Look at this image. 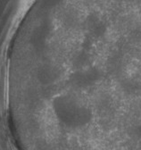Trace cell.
<instances>
[{
	"instance_id": "6da1fadb",
	"label": "cell",
	"mask_w": 141,
	"mask_h": 150,
	"mask_svg": "<svg viewBox=\"0 0 141 150\" xmlns=\"http://www.w3.org/2000/svg\"><path fill=\"white\" fill-rule=\"evenodd\" d=\"M121 88L128 95H135L141 90V84L138 81L130 78L125 79L121 82Z\"/></svg>"
},
{
	"instance_id": "7a4b0ae2",
	"label": "cell",
	"mask_w": 141,
	"mask_h": 150,
	"mask_svg": "<svg viewBox=\"0 0 141 150\" xmlns=\"http://www.w3.org/2000/svg\"><path fill=\"white\" fill-rule=\"evenodd\" d=\"M135 135L137 137V139H139L141 141V124L137 125L135 129Z\"/></svg>"
}]
</instances>
